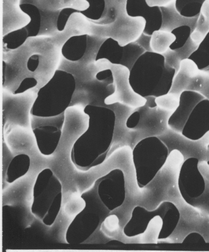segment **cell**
<instances>
[{"instance_id": "cell-2", "label": "cell", "mask_w": 209, "mask_h": 252, "mask_svg": "<svg viewBox=\"0 0 209 252\" xmlns=\"http://www.w3.org/2000/svg\"><path fill=\"white\" fill-rule=\"evenodd\" d=\"M62 185L50 168H45L37 174L32 188V215L47 226H52L60 211Z\"/></svg>"}, {"instance_id": "cell-19", "label": "cell", "mask_w": 209, "mask_h": 252, "mask_svg": "<svg viewBox=\"0 0 209 252\" xmlns=\"http://www.w3.org/2000/svg\"><path fill=\"white\" fill-rule=\"evenodd\" d=\"M19 7L30 18V22L24 27L28 32L29 37L37 36L41 26V17L39 9L36 6L30 3L20 4Z\"/></svg>"}, {"instance_id": "cell-12", "label": "cell", "mask_w": 209, "mask_h": 252, "mask_svg": "<svg viewBox=\"0 0 209 252\" xmlns=\"http://www.w3.org/2000/svg\"><path fill=\"white\" fill-rule=\"evenodd\" d=\"M126 11L130 17H142L145 20L143 33L151 35L159 30L162 24V15L158 6H149L146 0H126Z\"/></svg>"}, {"instance_id": "cell-20", "label": "cell", "mask_w": 209, "mask_h": 252, "mask_svg": "<svg viewBox=\"0 0 209 252\" xmlns=\"http://www.w3.org/2000/svg\"><path fill=\"white\" fill-rule=\"evenodd\" d=\"M89 3V7L85 10H79L73 8H67L71 16L74 13H80L85 17L92 20H99L102 16L105 9V0H86Z\"/></svg>"}, {"instance_id": "cell-16", "label": "cell", "mask_w": 209, "mask_h": 252, "mask_svg": "<svg viewBox=\"0 0 209 252\" xmlns=\"http://www.w3.org/2000/svg\"><path fill=\"white\" fill-rule=\"evenodd\" d=\"M30 166V158L26 154L14 156L9 162L5 174V181L11 184L25 176Z\"/></svg>"}, {"instance_id": "cell-11", "label": "cell", "mask_w": 209, "mask_h": 252, "mask_svg": "<svg viewBox=\"0 0 209 252\" xmlns=\"http://www.w3.org/2000/svg\"><path fill=\"white\" fill-rule=\"evenodd\" d=\"M196 158L186 159L181 165L178 181L179 189L184 200L191 204L192 199L200 196L205 189V182L198 168Z\"/></svg>"}, {"instance_id": "cell-15", "label": "cell", "mask_w": 209, "mask_h": 252, "mask_svg": "<svg viewBox=\"0 0 209 252\" xmlns=\"http://www.w3.org/2000/svg\"><path fill=\"white\" fill-rule=\"evenodd\" d=\"M87 40L86 34L70 37L62 45L61 50L62 56L71 62L80 61L86 53Z\"/></svg>"}, {"instance_id": "cell-26", "label": "cell", "mask_w": 209, "mask_h": 252, "mask_svg": "<svg viewBox=\"0 0 209 252\" xmlns=\"http://www.w3.org/2000/svg\"><path fill=\"white\" fill-rule=\"evenodd\" d=\"M37 83V80L33 77H26L22 81L13 94L15 95L22 94L35 87Z\"/></svg>"}, {"instance_id": "cell-9", "label": "cell", "mask_w": 209, "mask_h": 252, "mask_svg": "<svg viewBox=\"0 0 209 252\" xmlns=\"http://www.w3.org/2000/svg\"><path fill=\"white\" fill-rule=\"evenodd\" d=\"M64 118V113L50 117L32 116L31 129L41 155L49 156L56 150L61 136Z\"/></svg>"}, {"instance_id": "cell-10", "label": "cell", "mask_w": 209, "mask_h": 252, "mask_svg": "<svg viewBox=\"0 0 209 252\" xmlns=\"http://www.w3.org/2000/svg\"><path fill=\"white\" fill-rule=\"evenodd\" d=\"M99 199L111 212L121 206L126 197L125 180L123 171L119 168L110 170L95 180Z\"/></svg>"}, {"instance_id": "cell-17", "label": "cell", "mask_w": 209, "mask_h": 252, "mask_svg": "<svg viewBox=\"0 0 209 252\" xmlns=\"http://www.w3.org/2000/svg\"><path fill=\"white\" fill-rule=\"evenodd\" d=\"M199 14L196 27L190 36L192 43L196 46L209 32V0H205L202 4Z\"/></svg>"}, {"instance_id": "cell-14", "label": "cell", "mask_w": 209, "mask_h": 252, "mask_svg": "<svg viewBox=\"0 0 209 252\" xmlns=\"http://www.w3.org/2000/svg\"><path fill=\"white\" fill-rule=\"evenodd\" d=\"M109 105L107 108L114 112L115 117L112 145L122 139L135 138L133 128L128 127L126 123L129 117L136 110L119 103Z\"/></svg>"}, {"instance_id": "cell-23", "label": "cell", "mask_w": 209, "mask_h": 252, "mask_svg": "<svg viewBox=\"0 0 209 252\" xmlns=\"http://www.w3.org/2000/svg\"><path fill=\"white\" fill-rule=\"evenodd\" d=\"M176 37L175 41L170 47L171 50L182 47L186 43L191 33L190 27L182 25L174 29L171 32Z\"/></svg>"}, {"instance_id": "cell-7", "label": "cell", "mask_w": 209, "mask_h": 252, "mask_svg": "<svg viewBox=\"0 0 209 252\" xmlns=\"http://www.w3.org/2000/svg\"><path fill=\"white\" fill-rule=\"evenodd\" d=\"M100 60L102 63V69H110L113 76L114 91L106 98V104L119 103L136 111L144 106L147 102L146 98L136 93L130 84V69L122 64L112 63L106 59Z\"/></svg>"}, {"instance_id": "cell-21", "label": "cell", "mask_w": 209, "mask_h": 252, "mask_svg": "<svg viewBox=\"0 0 209 252\" xmlns=\"http://www.w3.org/2000/svg\"><path fill=\"white\" fill-rule=\"evenodd\" d=\"M28 37V32L24 27L4 35L2 41L6 44L7 49L14 50L21 46Z\"/></svg>"}, {"instance_id": "cell-18", "label": "cell", "mask_w": 209, "mask_h": 252, "mask_svg": "<svg viewBox=\"0 0 209 252\" xmlns=\"http://www.w3.org/2000/svg\"><path fill=\"white\" fill-rule=\"evenodd\" d=\"M175 36L170 32L157 30L151 35L149 46L152 52L163 55L169 49L175 41Z\"/></svg>"}, {"instance_id": "cell-4", "label": "cell", "mask_w": 209, "mask_h": 252, "mask_svg": "<svg viewBox=\"0 0 209 252\" xmlns=\"http://www.w3.org/2000/svg\"><path fill=\"white\" fill-rule=\"evenodd\" d=\"M132 156L137 186L143 189L153 180L165 164L169 149L158 137H149L134 146Z\"/></svg>"}, {"instance_id": "cell-3", "label": "cell", "mask_w": 209, "mask_h": 252, "mask_svg": "<svg viewBox=\"0 0 209 252\" xmlns=\"http://www.w3.org/2000/svg\"><path fill=\"white\" fill-rule=\"evenodd\" d=\"M81 197L84 201L85 206L67 228L65 240L68 244L83 243L102 224L111 212L99 199L94 184Z\"/></svg>"}, {"instance_id": "cell-22", "label": "cell", "mask_w": 209, "mask_h": 252, "mask_svg": "<svg viewBox=\"0 0 209 252\" xmlns=\"http://www.w3.org/2000/svg\"><path fill=\"white\" fill-rule=\"evenodd\" d=\"M180 95L168 92L164 94L155 96L154 101L157 107L173 114L179 104Z\"/></svg>"}, {"instance_id": "cell-25", "label": "cell", "mask_w": 209, "mask_h": 252, "mask_svg": "<svg viewBox=\"0 0 209 252\" xmlns=\"http://www.w3.org/2000/svg\"><path fill=\"white\" fill-rule=\"evenodd\" d=\"M206 244L203 237L197 232H192L188 234L181 243L183 245L192 246H203Z\"/></svg>"}, {"instance_id": "cell-1", "label": "cell", "mask_w": 209, "mask_h": 252, "mask_svg": "<svg viewBox=\"0 0 209 252\" xmlns=\"http://www.w3.org/2000/svg\"><path fill=\"white\" fill-rule=\"evenodd\" d=\"M74 75L57 69L51 79L38 91L31 108L32 116L50 117L65 113L76 90Z\"/></svg>"}, {"instance_id": "cell-8", "label": "cell", "mask_w": 209, "mask_h": 252, "mask_svg": "<svg viewBox=\"0 0 209 252\" xmlns=\"http://www.w3.org/2000/svg\"><path fill=\"white\" fill-rule=\"evenodd\" d=\"M155 97H146V103L136 111L139 113V119L137 125L133 127L136 144L147 138L158 137L169 128V120L173 114L160 109L156 104L152 105L155 102Z\"/></svg>"}, {"instance_id": "cell-24", "label": "cell", "mask_w": 209, "mask_h": 252, "mask_svg": "<svg viewBox=\"0 0 209 252\" xmlns=\"http://www.w3.org/2000/svg\"><path fill=\"white\" fill-rule=\"evenodd\" d=\"M202 4L198 2L184 3L176 7L180 15L185 17H192L200 13Z\"/></svg>"}, {"instance_id": "cell-13", "label": "cell", "mask_w": 209, "mask_h": 252, "mask_svg": "<svg viewBox=\"0 0 209 252\" xmlns=\"http://www.w3.org/2000/svg\"><path fill=\"white\" fill-rule=\"evenodd\" d=\"M205 98L200 94L186 91L180 95L179 104L169 120V127L182 133L184 127L194 108Z\"/></svg>"}, {"instance_id": "cell-6", "label": "cell", "mask_w": 209, "mask_h": 252, "mask_svg": "<svg viewBox=\"0 0 209 252\" xmlns=\"http://www.w3.org/2000/svg\"><path fill=\"white\" fill-rule=\"evenodd\" d=\"M113 137L91 133L89 128L74 141L70 158L73 165L81 171H87L102 164L112 144Z\"/></svg>"}, {"instance_id": "cell-5", "label": "cell", "mask_w": 209, "mask_h": 252, "mask_svg": "<svg viewBox=\"0 0 209 252\" xmlns=\"http://www.w3.org/2000/svg\"><path fill=\"white\" fill-rule=\"evenodd\" d=\"M159 217L162 221L158 240L169 237L176 228L180 219V213L172 202L165 201L153 210L137 205L133 208L131 218L123 228L124 235L127 237H134L144 233L149 222L155 217Z\"/></svg>"}, {"instance_id": "cell-27", "label": "cell", "mask_w": 209, "mask_h": 252, "mask_svg": "<svg viewBox=\"0 0 209 252\" xmlns=\"http://www.w3.org/2000/svg\"><path fill=\"white\" fill-rule=\"evenodd\" d=\"M39 64V56L37 54L30 56L27 62V68L29 71L34 72L38 68Z\"/></svg>"}, {"instance_id": "cell-28", "label": "cell", "mask_w": 209, "mask_h": 252, "mask_svg": "<svg viewBox=\"0 0 209 252\" xmlns=\"http://www.w3.org/2000/svg\"><path fill=\"white\" fill-rule=\"evenodd\" d=\"M207 150L209 152V144L207 145ZM207 164L209 166V159L207 161Z\"/></svg>"}]
</instances>
